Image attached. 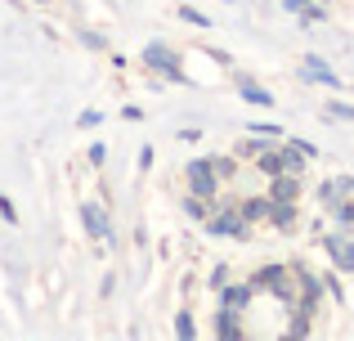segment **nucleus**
Listing matches in <instances>:
<instances>
[{
	"label": "nucleus",
	"mask_w": 354,
	"mask_h": 341,
	"mask_svg": "<svg viewBox=\"0 0 354 341\" xmlns=\"http://www.w3.org/2000/svg\"><path fill=\"white\" fill-rule=\"evenodd\" d=\"M144 63L153 72H162V77H171V81H189V77H184V68H180V54H175L171 45H162V41H153L144 50Z\"/></svg>",
	"instance_id": "1"
},
{
	"label": "nucleus",
	"mask_w": 354,
	"mask_h": 341,
	"mask_svg": "<svg viewBox=\"0 0 354 341\" xmlns=\"http://www.w3.org/2000/svg\"><path fill=\"white\" fill-rule=\"evenodd\" d=\"M207 234H229V238H247V216L242 207H225L220 216H207Z\"/></svg>",
	"instance_id": "2"
},
{
	"label": "nucleus",
	"mask_w": 354,
	"mask_h": 341,
	"mask_svg": "<svg viewBox=\"0 0 354 341\" xmlns=\"http://www.w3.org/2000/svg\"><path fill=\"white\" fill-rule=\"evenodd\" d=\"M189 184H193V198H216V184H220V175L211 171V162H193L189 167Z\"/></svg>",
	"instance_id": "3"
},
{
	"label": "nucleus",
	"mask_w": 354,
	"mask_h": 341,
	"mask_svg": "<svg viewBox=\"0 0 354 341\" xmlns=\"http://www.w3.org/2000/svg\"><path fill=\"white\" fill-rule=\"evenodd\" d=\"M81 220H86L90 238H99V243H113V225H108V211L99 207V202H86V207H81Z\"/></svg>",
	"instance_id": "4"
},
{
	"label": "nucleus",
	"mask_w": 354,
	"mask_h": 341,
	"mask_svg": "<svg viewBox=\"0 0 354 341\" xmlns=\"http://www.w3.org/2000/svg\"><path fill=\"white\" fill-rule=\"evenodd\" d=\"M328 247H332V261H337V270H354V229H346V234H332Z\"/></svg>",
	"instance_id": "5"
},
{
	"label": "nucleus",
	"mask_w": 354,
	"mask_h": 341,
	"mask_svg": "<svg viewBox=\"0 0 354 341\" xmlns=\"http://www.w3.org/2000/svg\"><path fill=\"white\" fill-rule=\"evenodd\" d=\"M305 77H310V81H323V86H332V90L341 86V77H337V72H332V68H328L323 59H314V54L305 59Z\"/></svg>",
	"instance_id": "6"
},
{
	"label": "nucleus",
	"mask_w": 354,
	"mask_h": 341,
	"mask_svg": "<svg viewBox=\"0 0 354 341\" xmlns=\"http://www.w3.org/2000/svg\"><path fill=\"white\" fill-rule=\"evenodd\" d=\"M238 95L247 99V104H260V108L274 104V95H269V90L260 86V81H251V77H238Z\"/></svg>",
	"instance_id": "7"
},
{
	"label": "nucleus",
	"mask_w": 354,
	"mask_h": 341,
	"mask_svg": "<svg viewBox=\"0 0 354 341\" xmlns=\"http://www.w3.org/2000/svg\"><path fill=\"white\" fill-rule=\"evenodd\" d=\"M296 193H301V180H296V175H274V189H269L274 202H296Z\"/></svg>",
	"instance_id": "8"
},
{
	"label": "nucleus",
	"mask_w": 354,
	"mask_h": 341,
	"mask_svg": "<svg viewBox=\"0 0 354 341\" xmlns=\"http://www.w3.org/2000/svg\"><path fill=\"white\" fill-rule=\"evenodd\" d=\"M269 220H274L278 229H292V225H296V207H292V202H274V211H269Z\"/></svg>",
	"instance_id": "9"
},
{
	"label": "nucleus",
	"mask_w": 354,
	"mask_h": 341,
	"mask_svg": "<svg viewBox=\"0 0 354 341\" xmlns=\"http://www.w3.org/2000/svg\"><path fill=\"white\" fill-rule=\"evenodd\" d=\"M220 337L225 341H238V310H220Z\"/></svg>",
	"instance_id": "10"
},
{
	"label": "nucleus",
	"mask_w": 354,
	"mask_h": 341,
	"mask_svg": "<svg viewBox=\"0 0 354 341\" xmlns=\"http://www.w3.org/2000/svg\"><path fill=\"white\" fill-rule=\"evenodd\" d=\"M211 171L220 175V180H229V175H238V158H207Z\"/></svg>",
	"instance_id": "11"
},
{
	"label": "nucleus",
	"mask_w": 354,
	"mask_h": 341,
	"mask_svg": "<svg viewBox=\"0 0 354 341\" xmlns=\"http://www.w3.org/2000/svg\"><path fill=\"white\" fill-rule=\"evenodd\" d=\"M247 301H251V288H229V292H225V306H229V310H242Z\"/></svg>",
	"instance_id": "12"
},
{
	"label": "nucleus",
	"mask_w": 354,
	"mask_h": 341,
	"mask_svg": "<svg viewBox=\"0 0 354 341\" xmlns=\"http://www.w3.org/2000/svg\"><path fill=\"white\" fill-rule=\"evenodd\" d=\"M269 211H274V198H269V202H247V207H242V216H247V220H260V216H269Z\"/></svg>",
	"instance_id": "13"
},
{
	"label": "nucleus",
	"mask_w": 354,
	"mask_h": 341,
	"mask_svg": "<svg viewBox=\"0 0 354 341\" xmlns=\"http://www.w3.org/2000/svg\"><path fill=\"white\" fill-rule=\"evenodd\" d=\"M260 171L274 180V175H283V162H278V153H260Z\"/></svg>",
	"instance_id": "14"
},
{
	"label": "nucleus",
	"mask_w": 354,
	"mask_h": 341,
	"mask_svg": "<svg viewBox=\"0 0 354 341\" xmlns=\"http://www.w3.org/2000/svg\"><path fill=\"white\" fill-rule=\"evenodd\" d=\"M180 18H184V23H193V27H211V18L202 14V9H193V5H184V9H180Z\"/></svg>",
	"instance_id": "15"
},
{
	"label": "nucleus",
	"mask_w": 354,
	"mask_h": 341,
	"mask_svg": "<svg viewBox=\"0 0 354 341\" xmlns=\"http://www.w3.org/2000/svg\"><path fill=\"white\" fill-rule=\"evenodd\" d=\"M184 211H189L193 220H207L211 216V207H202V198H189V202H184Z\"/></svg>",
	"instance_id": "16"
},
{
	"label": "nucleus",
	"mask_w": 354,
	"mask_h": 341,
	"mask_svg": "<svg viewBox=\"0 0 354 341\" xmlns=\"http://www.w3.org/2000/svg\"><path fill=\"white\" fill-rule=\"evenodd\" d=\"M175 333H180L184 341H193V337H198V328H193V319H189V315H180V324H175Z\"/></svg>",
	"instance_id": "17"
},
{
	"label": "nucleus",
	"mask_w": 354,
	"mask_h": 341,
	"mask_svg": "<svg viewBox=\"0 0 354 341\" xmlns=\"http://www.w3.org/2000/svg\"><path fill=\"white\" fill-rule=\"evenodd\" d=\"M251 135H274V140H283V131L269 126V122H251Z\"/></svg>",
	"instance_id": "18"
},
{
	"label": "nucleus",
	"mask_w": 354,
	"mask_h": 341,
	"mask_svg": "<svg viewBox=\"0 0 354 341\" xmlns=\"http://www.w3.org/2000/svg\"><path fill=\"white\" fill-rule=\"evenodd\" d=\"M0 216H5V220H9V225H14V220H18V211H14V202H9V198H5V193H0Z\"/></svg>",
	"instance_id": "19"
},
{
	"label": "nucleus",
	"mask_w": 354,
	"mask_h": 341,
	"mask_svg": "<svg viewBox=\"0 0 354 341\" xmlns=\"http://www.w3.org/2000/svg\"><path fill=\"white\" fill-rule=\"evenodd\" d=\"M77 126H86V131H90V126H99V113H95V108H86V113L77 117Z\"/></svg>",
	"instance_id": "20"
},
{
	"label": "nucleus",
	"mask_w": 354,
	"mask_h": 341,
	"mask_svg": "<svg viewBox=\"0 0 354 341\" xmlns=\"http://www.w3.org/2000/svg\"><path fill=\"white\" fill-rule=\"evenodd\" d=\"M104 158H108L104 144H90V162H95V167H104Z\"/></svg>",
	"instance_id": "21"
},
{
	"label": "nucleus",
	"mask_w": 354,
	"mask_h": 341,
	"mask_svg": "<svg viewBox=\"0 0 354 341\" xmlns=\"http://www.w3.org/2000/svg\"><path fill=\"white\" fill-rule=\"evenodd\" d=\"M332 113H337V117H350V122H354V108H350V104H332Z\"/></svg>",
	"instance_id": "22"
},
{
	"label": "nucleus",
	"mask_w": 354,
	"mask_h": 341,
	"mask_svg": "<svg viewBox=\"0 0 354 341\" xmlns=\"http://www.w3.org/2000/svg\"><path fill=\"white\" fill-rule=\"evenodd\" d=\"M305 5H310V0H283V9H292V14H301Z\"/></svg>",
	"instance_id": "23"
},
{
	"label": "nucleus",
	"mask_w": 354,
	"mask_h": 341,
	"mask_svg": "<svg viewBox=\"0 0 354 341\" xmlns=\"http://www.w3.org/2000/svg\"><path fill=\"white\" fill-rule=\"evenodd\" d=\"M36 5H45V0H36Z\"/></svg>",
	"instance_id": "24"
},
{
	"label": "nucleus",
	"mask_w": 354,
	"mask_h": 341,
	"mask_svg": "<svg viewBox=\"0 0 354 341\" xmlns=\"http://www.w3.org/2000/svg\"><path fill=\"white\" fill-rule=\"evenodd\" d=\"M323 5H328V0H323Z\"/></svg>",
	"instance_id": "25"
}]
</instances>
